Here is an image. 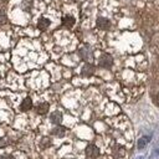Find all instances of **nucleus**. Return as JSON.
I'll return each mask as SVG.
<instances>
[{
    "mask_svg": "<svg viewBox=\"0 0 159 159\" xmlns=\"http://www.w3.org/2000/svg\"><path fill=\"white\" fill-rule=\"evenodd\" d=\"M98 65H99L101 67H103V68H107V70L111 68L112 65H113V58H112V56L108 55V53H102V55L99 56Z\"/></svg>",
    "mask_w": 159,
    "mask_h": 159,
    "instance_id": "1",
    "label": "nucleus"
},
{
    "mask_svg": "<svg viewBox=\"0 0 159 159\" xmlns=\"http://www.w3.org/2000/svg\"><path fill=\"white\" fill-rule=\"evenodd\" d=\"M97 27L101 29V30L107 31V30L111 29V21L106 17H98L97 19Z\"/></svg>",
    "mask_w": 159,
    "mask_h": 159,
    "instance_id": "2",
    "label": "nucleus"
},
{
    "mask_svg": "<svg viewBox=\"0 0 159 159\" xmlns=\"http://www.w3.org/2000/svg\"><path fill=\"white\" fill-rule=\"evenodd\" d=\"M86 154H87V157L88 158H97L98 155H99V149L96 147V145H93V144H89L87 148H86Z\"/></svg>",
    "mask_w": 159,
    "mask_h": 159,
    "instance_id": "3",
    "label": "nucleus"
},
{
    "mask_svg": "<svg viewBox=\"0 0 159 159\" xmlns=\"http://www.w3.org/2000/svg\"><path fill=\"white\" fill-rule=\"evenodd\" d=\"M94 73V67H93V65L92 63H89V62H86L84 65H83V67H82V75L83 76H92Z\"/></svg>",
    "mask_w": 159,
    "mask_h": 159,
    "instance_id": "4",
    "label": "nucleus"
},
{
    "mask_svg": "<svg viewBox=\"0 0 159 159\" xmlns=\"http://www.w3.org/2000/svg\"><path fill=\"white\" fill-rule=\"evenodd\" d=\"M78 53H80V56H81V58H82V60H84V61L89 62V60H91L92 55H91V52H89V50H88V48H86V47H81Z\"/></svg>",
    "mask_w": 159,
    "mask_h": 159,
    "instance_id": "5",
    "label": "nucleus"
},
{
    "mask_svg": "<svg viewBox=\"0 0 159 159\" xmlns=\"http://www.w3.org/2000/svg\"><path fill=\"white\" fill-rule=\"evenodd\" d=\"M50 120L53 123V124H60L61 120H62V113L56 111V112H52V114L50 116Z\"/></svg>",
    "mask_w": 159,
    "mask_h": 159,
    "instance_id": "6",
    "label": "nucleus"
},
{
    "mask_svg": "<svg viewBox=\"0 0 159 159\" xmlns=\"http://www.w3.org/2000/svg\"><path fill=\"white\" fill-rule=\"evenodd\" d=\"M50 26V20L48 19H46V17H40L39 19V21H37V27L40 29V30H46L47 27Z\"/></svg>",
    "mask_w": 159,
    "mask_h": 159,
    "instance_id": "7",
    "label": "nucleus"
},
{
    "mask_svg": "<svg viewBox=\"0 0 159 159\" xmlns=\"http://www.w3.org/2000/svg\"><path fill=\"white\" fill-rule=\"evenodd\" d=\"M48 108H50L48 103L42 102V103H40V104L36 107V112H37L39 114H46V113L48 112Z\"/></svg>",
    "mask_w": 159,
    "mask_h": 159,
    "instance_id": "8",
    "label": "nucleus"
},
{
    "mask_svg": "<svg viewBox=\"0 0 159 159\" xmlns=\"http://www.w3.org/2000/svg\"><path fill=\"white\" fill-rule=\"evenodd\" d=\"M62 24L66 27H72L75 25V19L71 15H65L63 19H62Z\"/></svg>",
    "mask_w": 159,
    "mask_h": 159,
    "instance_id": "9",
    "label": "nucleus"
},
{
    "mask_svg": "<svg viewBox=\"0 0 159 159\" xmlns=\"http://www.w3.org/2000/svg\"><path fill=\"white\" fill-rule=\"evenodd\" d=\"M51 133H52V135L61 138V137H63V135H65V133H66V129H65L63 127H60V125L57 124V127H56V128H53Z\"/></svg>",
    "mask_w": 159,
    "mask_h": 159,
    "instance_id": "10",
    "label": "nucleus"
},
{
    "mask_svg": "<svg viewBox=\"0 0 159 159\" xmlns=\"http://www.w3.org/2000/svg\"><path fill=\"white\" fill-rule=\"evenodd\" d=\"M31 107H32V99L30 97H26L21 103V109L22 111H29V109H31Z\"/></svg>",
    "mask_w": 159,
    "mask_h": 159,
    "instance_id": "11",
    "label": "nucleus"
},
{
    "mask_svg": "<svg viewBox=\"0 0 159 159\" xmlns=\"http://www.w3.org/2000/svg\"><path fill=\"white\" fill-rule=\"evenodd\" d=\"M112 152H113V154H114L116 157H123V155H124V148L120 147V145H116V147H113Z\"/></svg>",
    "mask_w": 159,
    "mask_h": 159,
    "instance_id": "12",
    "label": "nucleus"
},
{
    "mask_svg": "<svg viewBox=\"0 0 159 159\" xmlns=\"http://www.w3.org/2000/svg\"><path fill=\"white\" fill-rule=\"evenodd\" d=\"M40 145H41V148H48L50 145H51V140L48 139V138H42L41 139V142H40Z\"/></svg>",
    "mask_w": 159,
    "mask_h": 159,
    "instance_id": "13",
    "label": "nucleus"
},
{
    "mask_svg": "<svg viewBox=\"0 0 159 159\" xmlns=\"http://www.w3.org/2000/svg\"><path fill=\"white\" fill-rule=\"evenodd\" d=\"M6 21H7L6 14H5L4 11H1V10H0V25H1V24H5Z\"/></svg>",
    "mask_w": 159,
    "mask_h": 159,
    "instance_id": "14",
    "label": "nucleus"
},
{
    "mask_svg": "<svg viewBox=\"0 0 159 159\" xmlns=\"http://www.w3.org/2000/svg\"><path fill=\"white\" fill-rule=\"evenodd\" d=\"M147 140H148V138H142V139L139 140V143H138V147H139V148H143V147L145 145Z\"/></svg>",
    "mask_w": 159,
    "mask_h": 159,
    "instance_id": "15",
    "label": "nucleus"
},
{
    "mask_svg": "<svg viewBox=\"0 0 159 159\" xmlns=\"http://www.w3.org/2000/svg\"><path fill=\"white\" fill-rule=\"evenodd\" d=\"M6 145V140L5 139H0V147H4Z\"/></svg>",
    "mask_w": 159,
    "mask_h": 159,
    "instance_id": "16",
    "label": "nucleus"
},
{
    "mask_svg": "<svg viewBox=\"0 0 159 159\" xmlns=\"http://www.w3.org/2000/svg\"><path fill=\"white\" fill-rule=\"evenodd\" d=\"M0 159H12V157L11 155H2V157H0Z\"/></svg>",
    "mask_w": 159,
    "mask_h": 159,
    "instance_id": "17",
    "label": "nucleus"
},
{
    "mask_svg": "<svg viewBox=\"0 0 159 159\" xmlns=\"http://www.w3.org/2000/svg\"><path fill=\"white\" fill-rule=\"evenodd\" d=\"M155 102H157V104L159 106V93L157 94V97H155Z\"/></svg>",
    "mask_w": 159,
    "mask_h": 159,
    "instance_id": "18",
    "label": "nucleus"
}]
</instances>
